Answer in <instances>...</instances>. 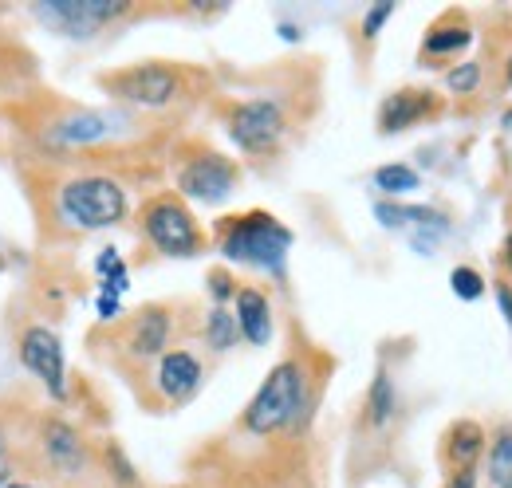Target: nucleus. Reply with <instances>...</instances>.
Wrapping results in <instances>:
<instances>
[{
  "label": "nucleus",
  "mask_w": 512,
  "mask_h": 488,
  "mask_svg": "<svg viewBox=\"0 0 512 488\" xmlns=\"http://www.w3.org/2000/svg\"><path fill=\"white\" fill-rule=\"evenodd\" d=\"M213 296H217V300H225V296H229V276L213 272Z\"/></svg>",
  "instance_id": "nucleus-28"
},
{
  "label": "nucleus",
  "mask_w": 512,
  "mask_h": 488,
  "mask_svg": "<svg viewBox=\"0 0 512 488\" xmlns=\"http://www.w3.org/2000/svg\"><path fill=\"white\" fill-rule=\"evenodd\" d=\"M497 304H501V311H505V319H509V327H512V292H509V284H497Z\"/></svg>",
  "instance_id": "nucleus-26"
},
{
  "label": "nucleus",
  "mask_w": 512,
  "mask_h": 488,
  "mask_svg": "<svg viewBox=\"0 0 512 488\" xmlns=\"http://www.w3.org/2000/svg\"><path fill=\"white\" fill-rule=\"evenodd\" d=\"M237 331L256 343V347H264L268 339H272V311H268V300L253 292V288H245L241 296H237Z\"/></svg>",
  "instance_id": "nucleus-12"
},
{
  "label": "nucleus",
  "mask_w": 512,
  "mask_h": 488,
  "mask_svg": "<svg viewBox=\"0 0 512 488\" xmlns=\"http://www.w3.org/2000/svg\"><path fill=\"white\" fill-rule=\"evenodd\" d=\"M390 12H394V4H379L375 12H367V20H363V32H367V36H375V32L383 28V20L390 16Z\"/></svg>",
  "instance_id": "nucleus-25"
},
{
  "label": "nucleus",
  "mask_w": 512,
  "mask_h": 488,
  "mask_svg": "<svg viewBox=\"0 0 512 488\" xmlns=\"http://www.w3.org/2000/svg\"><path fill=\"white\" fill-rule=\"evenodd\" d=\"M205 335H209V347L213 351H229L233 343H237V319L229 315V311H213L209 315V327H205Z\"/></svg>",
  "instance_id": "nucleus-20"
},
{
  "label": "nucleus",
  "mask_w": 512,
  "mask_h": 488,
  "mask_svg": "<svg viewBox=\"0 0 512 488\" xmlns=\"http://www.w3.org/2000/svg\"><path fill=\"white\" fill-rule=\"evenodd\" d=\"M166 331H170L166 311H146V315H138V327H134V351H138V355H154V351H162Z\"/></svg>",
  "instance_id": "nucleus-16"
},
{
  "label": "nucleus",
  "mask_w": 512,
  "mask_h": 488,
  "mask_svg": "<svg viewBox=\"0 0 512 488\" xmlns=\"http://www.w3.org/2000/svg\"><path fill=\"white\" fill-rule=\"evenodd\" d=\"M4 488H28V485H4Z\"/></svg>",
  "instance_id": "nucleus-32"
},
{
  "label": "nucleus",
  "mask_w": 512,
  "mask_h": 488,
  "mask_svg": "<svg viewBox=\"0 0 512 488\" xmlns=\"http://www.w3.org/2000/svg\"><path fill=\"white\" fill-rule=\"evenodd\" d=\"M229 134L237 138L241 150L249 154H268L280 134H284V111L280 103L272 99H253V103H241L233 115H229Z\"/></svg>",
  "instance_id": "nucleus-4"
},
{
  "label": "nucleus",
  "mask_w": 512,
  "mask_h": 488,
  "mask_svg": "<svg viewBox=\"0 0 512 488\" xmlns=\"http://www.w3.org/2000/svg\"><path fill=\"white\" fill-rule=\"evenodd\" d=\"M489 481L493 488H512V426H501L489 445Z\"/></svg>",
  "instance_id": "nucleus-15"
},
{
  "label": "nucleus",
  "mask_w": 512,
  "mask_h": 488,
  "mask_svg": "<svg viewBox=\"0 0 512 488\" xmlns=\"http://www.w3.org/2000/svg\"><path fill=\"white\" fill-rule=\"evenodd\" d=\"M430 111H434V95L430 91H394L383 103V111H379V122H383L386 134H394V130H406L418 119H426Z\"/></svg>",
  "instance_id": "nucleus-10"
},
{
  "label": "nucleus",
  "mask_w": 512,
  "mask_h": 488,
  "mask_svg": "<svg viewBox=\"0 0 512 488\" xmlns=\"http://www.w3.org/2000/svg\"><path fill=\"white\" fill-rule=\"evenodd\" d=\"M142 225H146V237L158 244L162 252H170V256H190V252H197V225H193V217L186 213V205H178L174 197L154 201L146 209Z\"/></svg>",
  "instance_id": "nucleus-5"
},
{
  "label": "nucleus",
  "mask_w": 512,
  "mask_h": 488,
  "mask_svg": "<svg viewBox=\"0 0 512 488\" xmlns=\"http://www.w3.org/2000/svg\"><path fill=\"white\" fill-rule=\"evenodd\" d=\"M300 402H304V370L296 363H280L260 386L253 406L245 410V426L253 433H272L300 414Z\"/></svg>",
  "instance_id": "nucleus-1"
},
{
  "label": "nucleus",
  "mask_w": 512,
  "mask_h": 488,
  "mask_svg": "<svg viewBox=\"0 0 512 488\" xmlns=\"http://www.w3.org/2000/svg\"><path fill=\"white\" fill-rule=\"evenodd\" d=\"M446 83H449V91H457V95L477 91V83H481V63H457L446 75Z\"/></svg>",
  "instance_id": "nucleus-24"
},
{
  "label": "nucleus",
  "mask_w": 512,
  "mask_h": 488,
  "mask_svg": "<svg viewBox=\"0 0 512 488\" xmlns=\"http://www.w3.org/2000/svg\"><path fill=\"white\" fill-rule=\"evenodd\" d=\"M237 182V170L225 162V158H197L186 166V174H182V189L190 193V197H201V201H221V197H229V189Z\"/></svg>",
  "instance_id": "nucleus-9"
},
{
  "label": "nucleus",
  "mask_w": 512,
  "mask_h": 488,
  "mask_svg": "<svg viewBox=\"0 0 512 488\" xmlns=\"http://www.w3.org/2000/svg\"><path fill=\"white\" fill-rule=\"evenodd\" d=\"M4 477H8V449H4V437H0V485H4Z\"/></svg>",
  "instance_id": "nucleus-30"
},
{
  "label": "nucleus",
  "mask_w": 512,
  "mask_h": 488,
  "mask_svg": "<svg viewBox=\"0 0 512 488\" xmlns=\"http://www.w3.org/2000/svg\"><path fill=\"white\" fill-rule=\"evenodd\" d=\"M501 260H505V268L512 272V233H509V241H505V252H501Z\"/></svg>",
  "instance_id": "nucleus-31"
},
{
  "label": "nucleus",
  "mask_w": 512,
  "mask_h": 488,
  "mask_svg": "<svg viewBox=\"0 0 512 488\" xmlns=\"http://www.w3.org/2000/svg\"><path fill=\"white\" fill-rule=\"evenodd\" d=\"M481 449H485V429L477 426V422H457V426L449 429L446 453L457 469H473V461L481 457Z\"/></svg>",
  "instance_id": "nucleus-13"
},
{
  "label": "nucleus",
  "mask_w": 512,
  "mask_h": 488,
  "mask_svg": "<svg viewBox=\"0 0 512 488\" xmlns=\"http://www.w3.org/2000/svg\"><path fill=\"white\" fill-rule=\"evenodd\" d=\"M292 244V233L268 217V213H249L241 221H229V233H225V256L241 260V264H260V268H280L284 252Z\"/></svg>",
  "instance_id": "nucleus-2"
},
{
  "label": "nucleus",
  "mask_w": 512,
  "mask_h": 488,
  "mask_svg": "<svg viewBox=\"0 0 512 488\" xmlns=\"http://www.w3.org/2000/svg\"><path fill=\"white\" fill-rule=\"evenodd\" d=\"M375 213H379V221H386V225H430V229L442 225V213L438 209H426V205H379Z\"/></svg>",
  "instance_id": "nucleus-17"
},
{
  "label": "nucleus",
  "mask_w": 512,
  "mask_h": 488,
  "mask_svg": "<svg viewBox=\"0 0 512 488\" xmlns=\"http://www.w3.org/2000/svg\"><path fill=\"white\" fill-rule=\"evenodd\" d=\"M20 355H24V366H28L40 382H48V390H52L56 398H64V351H60V339H56L48 327H32V331L24 335Z\"/></svg>",
  "instance_id": "nucleus-6"
},
{
  "label": "nucleus",
  "mask_w": 512,
  "mask_h": 488,
  "mask_svg": "<svg viewBox=\"0 0 512 488\" xmlns=\"http://www.w3.org/2000/svg\"><path fill=\"white\" fill-rule=\"evenodd\" d=\"M64 213L75 225L103 229L127 213V193L111 178H79L64 189Z\"/></svg>",
  "instance_id": "nucleus-3"
},
{
  "label": "nucleus",
  "mask_w": 512,
  "mask_h": 488,
  "mask_svg": "<svg viewBox=\"0 0 512 488\" xmlns=\"http://www.w3.org/2000/svg\"><path fill=\"white\" fill-rule=\"evenodd\" d=\"M394 414V390H390V378L379 374L375 386H371V418L375 422H386Z\"/></svg>",
  "instance_id": "nucleus-23"
},
{
  "label": "nucleus",
  "mask_w": 512,
  "mask_h": 488,
  "mask_svg": "<svg viewBox=\"0 0 512 488\" xmlns=\"http://www.w3.org/2000/svg\"><path fill=\"white\" fill-rule=\"evenodd\" d=\"M103 126H107L103 115H79V119L64 122L52 138H56V142H91V138H103V134H107Z\"/></svg>",
  "instance_id": "nucleus-19"
},
{
  "label": "nucleus",
  "mask_w": 512,
  "mask_h": 488,
  "mask_svg": "<svg viewBox=\"0 0 512 488\" xmlns=\"http://www.w3.org/2000/svg\"><path fill=\"white\" fill-rule=\"evenodd\" d=\"M449 284H453V292H457L461 300H477V296L485 292V280H481V272H477V268H453Z\"/></svg>",
  "instance_id": "nucleus-22"
},
{
  "label": "nucleus",
  "mask_w": 512,
  "mask_h": 488,
  "mask_svg": "<svg viewBox=\"0 0 512 488\" xmlns=\"http://www.w3.org/2000/svg\"><path fill=\"white\" fill-rule=\"evenodd\" d=\"M48 449H52V457H56L64 469H75V465L83 461L79 437H75L67 426H48Z\"/></svg>",
  "instance_id": "nucleus-18"
},
{
  "label": "nucleus",
  "mask_w": 512,
  "mask_h": 488,
  "mask_svg": "<svg viewBox=\"0 0 512 488\" xmlns=\"http://www.w3.org/2000/svg\"><path fill=\"white\" fill-rule=\"evenodd\" d=\"M509 83H512V60H509Z\"/></svg>",
  "instance_id": "nucleus-33"
},
{
  "label": "nucleus",
  "mask_w": 512,
  "mask_h": 488,
  "mask_svg": "<svg viewBox=\"0 0 512 488\" xmlns=\"http://www.w3.org/2000/svg\"><path fill=\"white\" fill-rule=\"evenodd\" d=\"M375 185H379L383 193H406V189H418V174L406 170V166H383V170L375 174Z\"/></svg>",
  "instance_id": "nucleus-21"
},
{
  "label": "nucleus",
  "mask_w": 512,
  "mask_h": 488,
  "mask_svg": "<svg viewBox=\"0 0 512 488\" xmlns=\"http://www.w3.org/2000/svg\"><path fill=\"white\" fill-rule=\"evenodd\" d=\"M449 488H477V473L473 469H457V477H453Z\"/></svg>",
  "instance_id": "nucleus-27"
},
{
  "label": "nucleus",
  "mask_w": 512,
  "mask_h": 488,
  "mask_svg": "<svg viewBox=\"0 0 512 488\" xmlns=\"http://www.w3.org/2000/svg\"><path fill=\"white\" fill-rule=\"evenodd\" d=\"M197 382H201V366H197L193 355H186V351H170V355L162 359L158 386H162L166 398H174V402L190 398L193 390H197Z\"/></svg>",
  "instance_id": "nucleus-11"
},
{
  "label": "nucleus",
  "mask_w": 512,
  "mask_h": 488,
  "mask_svg": "<svg viewBox=\"0 0 512 488\" xmlns=\"http://www.w3.org/2000/svg\"><path fill=\"white\" fill-rule=\"evenodd\" d=\"M60 28L75 32V36H87L95 28H103L111 16L123 12V0H48L44 8Z\"/></svg>",
  "instance_id": "nucleus-7"
},
{
  "label": "nucleus",
  "mask_w": 512,
  "mask_h": 488,
  "mask_svg": "<svg viewBox=\"0 0 512 488\" xmlns=\"http://www.w3.org/2000/svg\"><path fill=\"white\" fill-rule=\"evenodd\" d=\"M111 87H115L123 99H130V103L162 107V103L174 99L178 79H174V71H166V67H134V71H127V75H119Z\"/></svg>",
  "instance_id": "nucleus-8"
},
{
  "label": "nucleus",
  "mask_w": 512,
  "mask_h": 488,
  "mask_svg": "<svg viewBox=\"0 0 512 488\" xmlns=\"http://www.w3.org/2000/svg\"><path fill=\"white\" fill-rule=\"evenodd\" d=\"M469 44H473V28L461 24L457 16H449L446 24H434V28H430L422 52H426V56H453V52H461V48H469Z\"/></svg>",
  "instance_id": "nucleus-14"
},
{
  "label": "nucleus",
  "mask_w": 512,
  "mask_h": 488,
  "mask_svg": "<svg viewBox=\"0 0 512 488\" xmlns=\"http://www.w3.org/2000/svg\"><path fill=\"white\" fill-rule=\"evenodd\" d=\"M99 311H103V315H107V319H111V315H115V311H119V300H115V296H111V292H107V296H103V300H99Z\"/></svg>",
  "instance_id": "nucleus-29"
}]
</instances>
